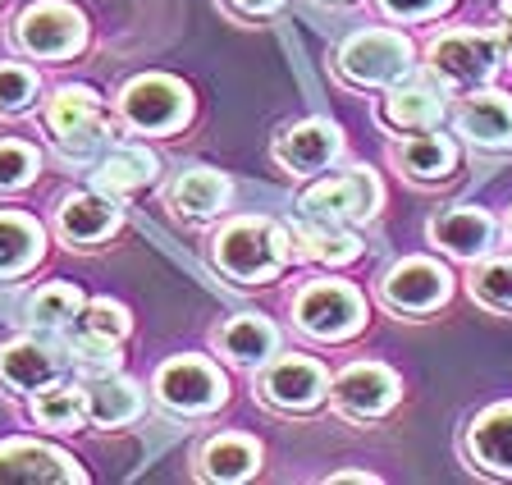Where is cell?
<instances>
[{
  "label": "cell",
  "mask_w": 512,
  "mask_h": 485,
  "mask_svg": "<svg viewBox=\"0 0 512 485\" xmlns=\"http://www.w3.org/2000/svg\"><path fill=\"white\" fill-rule=\"evenodd\" d=\"M229 385L202 357H174L156 371V399L174 412H211L224 403Z\"/></svg>",
  "instance_id": "obj_8"
},
{
  "label": "cell",
  "mask_w": 512,
  "mask_h": 485,
  "mask_svg": "<svg viewBox=\"0 0 512 485\" xmlns=\"http://www.w3.org/2000/svg\"><path fill=\"white\" fill-rule=\"evenodd\" d=\"M448 298V270L426 257H407L384 275V302L394 312H435Z\"/></svg>",
  "instance_id": "obj_12"
},
{
  "label": "cell",
  "mask_w": 512,
  "mask_h": 485,
  "mask_svg": "<svg viewBox=\"0 0 512 485\" xmlns=\"http://www.w3.org/2000/svg\"><path fill=\"white\" fill-rule=\"evenodd\" d=\"M142 412V394L138 385H128L119 376H101L92 389H87V417L96 426H124Z\"/></svg>",
  "instance_id": "obj_26"
},
{
  "label": "cell",
  "mask_w": 512,
  "mask_h": 485,
  "mask_svg": "<svg viewBox=\"0 0 512 485\" xmlns=\"http://www.w3.org/2000/svg\"><path fill=\"white\" fill-rule=\"evenodd\" d=\"M119 225V211L110 197H96V193H78V197H64L60 206V234L78 248H92L110 229Z\"/></svg>",
  "instance_id": "obj_19"
},
{
  "label": "cell",
  "mask_w": 512,
  "mask_h": 485,
  "mask_svg": "<svg viewBox=\"0 0 512 485\" xmlns=\"http://www.w3.org/2000/svg\"><path fill=\"white\" fill-rule=\"evenodd\" d=\"M293 243H298V257L325 261V266H343L362 252L357 234H348V225H325V220H307L302 229H293Z\"/></svg>",
  "instance_id": "obj_24"
},
{
  "label": "cell",
  "mask_w": 512,
  "mask_h": 485,
  "mask_svg": "<svg viewBox=\"0 0 512 485\" xmlns=\"http://www.w3.org/2000/svg\"><path fill=\"white\" fill-rule=\"evenodd\" d=\"M28 312L37 325L60 330V325H69L78 312H83V293H78L74 284H46V289H37V298L28 302Z\"/></svg>",
  "instance_id": "obj_30"
},
{
  "label": "cell",
  "mask_w": 512,
  "mask_h": 485,
  "mask_svg": "<svg viewBox=\"0 0 512 485\" xmlns=\"http://www.w3.org/2000/svg\"><path fill=\"white\" fill-rule=\"evenodd\" d=\"M46 124H51L55 138H69V133H83L92 124H101V101H96L92 87H60L46 106Z\"/></svg>",
  "instance_id": "obj_27"
},
{
  "label": "cell",
  "mask_w": 512,
  "mask_h": 485,
  "mask_svg": "<svg viewBox=\"0 0 512 485\" xmlns=\"http://www.w3.org/2000/svg\"><path fill=\"white\" fill-rule=\"evenodd\" d=\"M412 69H416L412 42L403 33H389V28H371V33L348 37L339 51V74L357 87H380V83L394 87Z\"/></svg>",
  "instance_id": "obj_3"
},
{
  "label": "cell",
  "mask_w": 512,
  "mask_h": 485,
  "mask_svg": "<svg viewBox=\"0 0 512 485\" xmlns=\"http://www.w3.org/2000/svg\"><path fill=\"white\" fill-rule=\"evenodd\" d=\"M330 394V376L311 357H279L275 367L261 376V399L284 412H307Z\"/></svg>",
  "instance_id": "obj_11"
},
{
  "label": "cell",
  "mask_w": 512,
  "mask_h": 485,
  "mask_svg": "<svg viewBox=\"0 0 512 485\" xmlns=\"http://www.w3.org/2000/svg\"><path fill=\"white\" fill-rule=\"evenodd\" d=\"M83 330L96 339H124L128 335V312L110 298H96L83 307Z\"/></svg>",
  "instance_id": "obj_33"
},
{
  "label": "cell",
  "mask_w": 512,
  "mask_h": 485,
  "mask_svg": "<svg viewBox=\"0 0 512 485\" xmlns=\"http://www.w3.org/2000/svg\"><path fill=\"white\" fill-rule=\"evenodd\" d=\"M37 174V151L23 142H0V193L23 188Z\"/></svg>",
  "instance_id": "obj_34"
},
{
  "label": "cell",
  "mask_w": 512,
  "mask_h": 485,
  "mask_svg": "<svg viewBox=\"0 0 512 485\" xmlns=\"http://www.w3.org/2000/svg\"><path fill=\"white\" fill-rule=\"evenodd\" d=\"M330 481H375V476L371 472H334Z\"/></svg>",
  "instance_id": "obj_39"
},
{
  "label": "cell",
  "mask_w": 512,
  "mask_h": 485,
  "mask_svg": "<svg viewBox=\"0 0 512 485\" xmlns=\"http://www.w3.org/2000/svg\"><path fill=\"white\" fill-rule=\"evenodd\" d=\"M37 97V78L23 65H0V115H19Z\"/></svg>",
  "instance_id": "obj_32"
},
{
  "label": "cell",
  "mask_w": 512,
  "mask_h": 485,
  "mask_svg": "<svg viewBox=\"0 0 512 485\" xmlns=\"http://www.w3.org/2000/svg\"><path fill=\"white\" fill-rule=\"evenodd\" d=\"M471 298H480L494 312H508L512 307V257H494L471 275Z\"/></svg>",
  "instance_id": "obj_31"
},
{
  "label": "cell",
  "mask_w": 512,
  "mask_h": 485,
  "mask_svg": "<svg viewBox=\"0 0 512 485\" xmlns=\"http://www.w3.org/2000/svg\"><path fill=\"white\" fill-rule=\"evenodd\" d=\"M83 42H87L83 14L74 5H64V0H42V5L23 10L19 19V46L28 55H37V60H64Z\"/></svg>",
  "instance_id": "obj_5"
},
{
  "label": "cell",
  "mask_w": 512,
  "mask_h": 485,
  "mask_svg": "<svg viewBox=\"0 0 512 485\" xmlns=\"http://www.w3.org/2000/svg\"><path fill=\"white\" fill-rule=\"evenodd\" d=\"M261 467V444L247 435H220L202 449V476L206 481H247Z\"/></svg>",
  "instance_id": "obj_22"
},
{
  "label": "cell",
  "mask_w": 512,
  "mask_h": 485,
  "mask_svg": "<svg viewBox=\"0 0 512 485\" xmlns=\"http://www.w3.org/2000/svg\"><path fill=\"white\" fill-rule=\"evenodd\" d=\"M499 33H444L430 46V69L448 87H480L499 69Z\"/></svg>",
  "instance_id": "obj_7"
},
{
  "label": "cell",
  "mask_w": 512,
  "mask_h": 485,
  "mask_svg": "<svg viewBox=\"0 0 512 485\" xmlns=\"http://www.w3.org/2000/svg\"><path fill=\"white\" fill-rule=\"evenodd\" d=\"M508 229H512V216H508Z\"/></svg>",
  "instance_id": "obj_41"
},
{
  "label": "cell",
  "mask_w": 512,
  "mask_h": 485,
  "mask_svg": "<svg viewBox=\"0 0 512 485\" xmlns=\"http://www.w3.org/2000/svg\"><path fill=\"white\" fill-rule=\"evenodd\" d=\"M224 202H229V179L206 170V165L188 170L179 184H174V206H179L183 216H215Z\"/></svg>",
  "instance_id": "obj_28"
},
{
  "label": "cell",
  "mask_w": 512,
  "mask_h": 485,
  "mask_svg": "<svg viewBox=\"0 0 512 485\" xmlns=\"http://www.w3.org/2000/svg\"><path fill=\"white\" fill-rule=\"evenodd\" d=\"M238 14H270V10H279L284 0H229Z\"/></svg>",
  "instance_id": "obj_37"
},
{
  "label": "cell",
  "mask_w": 512,
  "mask_h": 485,
  "mask_svg": "<svg viewBox=\"0 0 512 485\" xmlns=\"http://www.w3.org/2000/svg\"><path fill=\"white\" fill-rule=\"evenodd\" d=\"M151 179H156V156L142 147H115L106 161H101V170H96V188L110 197L138 193V188H147Z\"/></svg>",
  "instance_id": "obj_23"
},
{
  "label": "cell",
  "mask_w": 512,
  "mask_h": 485,
  "mask_svg": "<svg viewBox=\"0 0 512 485\" xmlns=\"http://www.w3.org/2000/svg\"><path fill=\"white\" fill-rule=\"evenodd\" d=\"M339 147H343V138L334 124H325V119H302V124H293V129H284L275 138V161L284 165L288 174H316L339 156Z\"/></svg>",
  "instance_id": "obj_13"
},
{
  "label": "cell",
  "mask_w": 512,
  "mask_h": 485,
  "mask_svg": "<svg viewBox=\"0 0 512 485\" xmlns=\"http://www.w3.org/2000/svg\"><path fill=\"white\" fill-rule=\"evenodd\" d=\"M330 5H343V0H330Z\"/></svg>",
  "instance_id": "obj_40"
},
{
  "label": "cell",
  "mask_w": 512,
  "mask_h": 485,
  "mask_svg": "<svg viewBox=\"0 0 512 485\" xmlns=\"http://www.w3.org/2000/svg\"><path fill=\"white\" fill-rule=\"evenodd\" d=\"M471 467L490 476H512V403H494L467 426Z\"/></svg>",
  "instance_id": "obj_14"
},
{
  "label": "cell",
  "mask_w": 512,
  "mask_h": 485,
  "mask_svg": "<svg viewBox=\"0 0 512 485\" xmlns=\"http://www.w3.org/2000/svg\"><path fill=\"white\" fill-rule=\"evenodd\" d=\"M375 202H380V184L366 170H352L307 188L302 193V216L325 220V225H352V220L375 216Z\"/></svg>",
  "instance_id": "obj_6"
},
{
  "label": "cell",
  "mask_w": 512,
  "mask_h": 485,
  "mask_svg": "<svg viewBox=\"0 0 512 485\" xmlns=\"http://www.w3.org/2000/svg\"><path fill=\"white\" fill-rule=\"evenodd\" d=\"M444 97L448 83L435 74V69H412L407 78H398L384 97V124H394L403 133L430 129L439 115H444Z\"/></svg>",
  "instance_id": "obj_9"
},
{
  "label": "cell",
  "mask_w": 512,
  "mask_h": 485,
  "mask_svg": "<svg viewBox=\"0 0 512 485\" xmlns=\"http://www.w3.org/2000/svg\"><path fill=\"white\" fill-rule=\"evenodd\" d=\"M430 238H435L444 252L462 261H476L480 252H490L494 243V220L485 211H471V206H458V211H444V216L430 220Z\"/></svg>",
  "instance_id": "obj_17"
},
{
  "label": "cell",
  "mask_w": 512,
  "mask_h": 485,
  "mask_svg": "<svg viewBox=\"0 0 512 485\" xmlns=\"http://www.w3.org/2000/svg\"><path fill=\"white\" fill-rule=\"evenodd\" d=\"M448 5H453V0H380V10L394 14V19H435Z\"/></svg>",
  "instance_id": "obj_35"
},
{
  "label": "cell",
  "mask_w": 512,
  "mask_h": 485,
  "mask_svg": "<svg viewBox=\"0 0 512 485\" xmlns=\"http://www.w3.org/2000/svg\"><path fill=\"white\" fill-rule=\"evenodd\" d=\"M215 344H220V353L229 357V362H238V367H256V362H266V357L275 353L279 335H275V325H270L266 316H234L229 325H220Z\"/></svg>",
  "instance_id": "obj_20"
},
{
  "label": "cell",
  "mask_w": 512,
  "mask_h": 485,
  "mask_svg": "<svg viewBox=\"0 0 512 485\" xmlns=\"http://www.w3.org/2000/svg\"><path fill=\"white\" fill-rule=\"evenodd\" d=\"M119 115H124V124H133L142 133H170L192 115V97L179 78L142 74L119 92Z\"/></svg>",
  "instance_id": "obj_4"
},
{
  "label": "cell",
  "mask_w": 512,
  "mask_h": 485,
  "mask_svg": "<svg viewBox=\"0 0 512 485\" xmlns=\"http://www.w3.org/2000/svg\"><path fill=\"white\" fill-rule=\"evenodd\" d=\"M458 133L476 147H512V97L503 92H476L458 106Z\"/></svg>",
  "instance_id": "obj_15"
},
{
  "label": "cell",
  "mask_w": 512,
  "mask_h": 485,
  "mask_svg": "<svg viewBox=\"0 0 512 485\" xmlns=\"http://www.w3.org/2000/svg\"><path fill=\"white\" fill-rule=\"evenodd\" d=\"M42 257V225L19 211H0V275H19Z\"/></svg>",
  "instance_id": "obj_25"
},
{
  "label": "cell",
  "mask_w": 512,
  "mask_h": 485,
  "mask_svg": "<svg viewBox=\"0 0 512 485\" xmlns=\"http://www.w3.org/2000/svg\"><path fill=\"white\" fill-rule=\"evenodd\" d=\"M394 161L412 179H444L458 165V147L444 133H412V138H403L394 147Z\"/></svg>",
  "instance_id": "obj_21"
},
{
  "label": "cell",
  "mask_w": 512,
  "mask_h": 485,
  "mask_svg": "<svg viewBox=\"0 0 512 485\" xmlns=\"http://www.w3.org/2000/svg\"><path fill=\"white\" fill-rule=\"evenodd\" d=\"M60 371V357L55 348H46L42 339H19L0 353V380L14 389V394H32V389H46Z\"/></svg>",
  "instance_id": "obj_18"
},
{
  "label": "cell",
  "mask_w": 512,
  "mask_h": 485,
  "mask_svg": "<svg viewBox=\"0 0 512 485\" xmlns=\"http://www.w3.org/2000/svg\"><path fill=\"white\" fill-rule=\"evenodd\" d=\"M0 481H83V472L46 444L10 440L0 444Z\"/></svg>",
  "instance_id": "obj_16"
},
{
  "label": "cell",
  "mask_w": 512,
  "mask_h": 485,
  "mask_svg": "<svg viewBox=\"0 0 512 485\" xmlns=\"http://www.w3.org/2000/svg\"><path fill=\"white\" fill-rule=\"evenodd\" d=\"M293 321L298 330H307L311 339H325V344H339V339L357 335L366 321V307H362V293L352 284L339 280H316L298 293L293 302Z\"/></svg>",
  "instance_id": "obj_2"
},
{
  "label": "cell",
  "mask_w": 512,
  "mask_h": 485,
  "mask_svg": "<svg viewBox=\"0 0 512 485\" xmlns=\"http://www.w3.org/2000/svg\"><path fill=\"white\" fill-rule=\"evenodd\" d=\"M330 394L343 417L371 421V417H384L398 403V376L389 367H380V362H357V367H348L334 380Z\"/></svg>",
  "instance_id": "obj_10"
},
{
  "label": "cell",
  "mask_w": 512,
  "mask_h": 485,
  "mask_svg": "<svg viewBox=\"0 0 512 485\" xmlns=\"http://www.w3.org/2000/svg\"><path fill=\"white\" fill-rule=\"evenodd\" d=\"M215 266L238 284H266L293 257V234L275 225V220H229L215 234L211 248Z\"/></svg>",
  "instance_id": "obj_1"
},
{
  "label": "cell",
  "mask_w": 512,
  "mask_h": 485,
  "mask_svg": "<svg viewBox=\"0 0 512 485\" xmlns=\"http://www.w3.org/2000/svg\"><path fill=\"white\" fill-rule=\"evenodd\" d=\"M32 417L42 426H51V431H78L87 417V394H78V389H46V394L32 399Z\"/></svg>",
  "instance_id": "obj_29"
},
{
  "label": "cell",
  "mask_w": 512,
  "mask_h": 485,
  "mask_svg": "<svg viewBox=\"0 0 512 485\" xmlns=\"http://www.w3.org/2000/svg\"><path fill=\"white\" fill-rule=\"evenodd\" d=\"M101 142H106V124H92V129H83V133L60 138V147H64V156H92Z\"/></svg>",
  "instance_id": "obj_36"
},
{
  "label": "cell",
  "mask_w": 512,
  "mask_h": 485,
  "mask_svg": "<svg viewBox=\"0 0 512 485\" xmlns=\"http://www.w3.org/2000/svg\"><path fill=\"white\" fill-rule=\"evenodd\" d=\"M499 51L512 60V0H503V23H499Z\"/></svg>",
  "instance_id": "obj_38"
}]
</instances>
